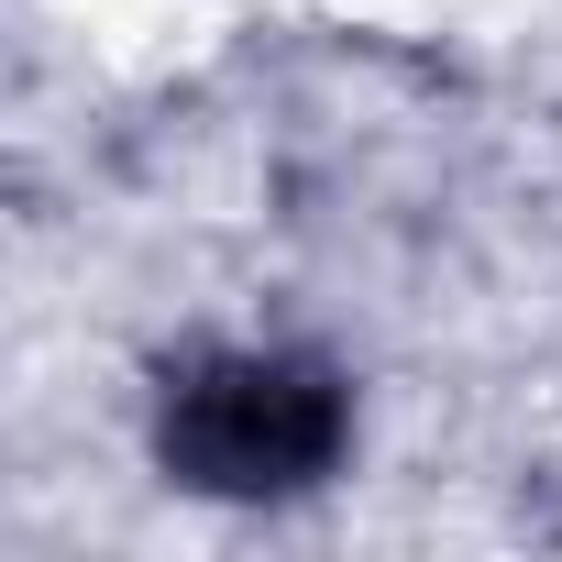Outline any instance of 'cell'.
Returning a JSON list of instances; mask_svg holds the SVG:
<instances>
[{
	"label": "cell",
	"instance_id": "6da1fadb",
	"mask_svg": "<svg viewBox=\"0 0 562 562\" xmlns=\"http://www.w3.org/2000/svg\"><path fill=\"white\" fill-rule=\"evenodd\" d=\"M166 452H177V474H199V485H232V496L310 485V474L342 452V397H331L310 364L243 353V364H210V375H188V397L166 408Z\"/></svg>",
	"mask_w": 562,
	"mask_h": 562
}]
</instances>
